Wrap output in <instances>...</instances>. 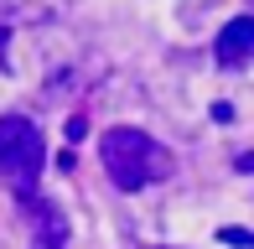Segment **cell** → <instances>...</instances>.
I'll use <instances>...</instances> for the list:
<instances>
[{
    "label": "cell",
    "mask_w": 254,
    "mask_h": 249,
    "mask_svg": "<svg viewBox=\"0 0 254 249\" xmlns=\"http://www.w3.org/2000/svg\"><path fill=\"white\" fill-rule=\"evenodd\" d=\"M99 161L104 172H109V182L120 192H140L151 182H166L171 172H177V156L166 151V145H156L145 130H104L99 140Z\"/></svg>",
    "instance_id": "obj_1"
},
{
    "label": "cell",
    "mask_w": 254,
    "mask_h": 249,
    "mask_svg": "<svg viewBox=\"0 0 254 249\" xmlns=\"http://www.w3.org/2000/svg\"><path fill=\"white\" fill-rule=\"evenodd\" d=\"M47 172V140L26 115H5L0 120V182L26 202H37V182Z\"/></svg>",
    "instance_id": "obj_2"
},
{
    "label": "cell",
    "mask_w": 254,
    "mask_h": 249,
    "mask_svg": "<svg viewBox=\"0 0 254 249\" xmlns=\"http://www.w3.org/2000/svg\"><path fill=\"white\" fill-rule=\"evenodd\" d=\"M213 58L223 62V67H244V62L254 58V16H234L223 31H218Z\"/></svg>",
    "instance_id": "obj_3"
},
{
    "label": "cell",
    "mask_w": 254,
    "mask_h": 249,
    "mask_svg": "<svg viewBox=\"0 0 254 249\" xmlns=\"http://www.w3.org/2000/svg\"><path fill=\"white\" fill-rule=\"evenodd\" d=\"M239 172H254V156H239Z\"/></svg>",
    "instance_id": "obj_7"
},
{
    "label": "cell",
    "mask_w": 254,
    "mask_h": 249,
    "mask_svg": "<svg viewBox=\"0 0 254 249\" xmlns=\"http://www.w3.org/2000/svg\"><path fill=\"white\" fill-rule=\"evenodd\" d=\"M26 218H31V229H37V249H63L67 244V218H63V208H57L52 197L26 202Z\"/></svg>",
    "instance_id": "obj_4"
},
{
    "label": "cell",
    "mask_w": 254,
    "mask_h": 249,
    "mask_svg": "<svg viewBox=\"0 0 254 249\" xmlns=\"http://www.w3.org/2000/svg\"><path fill=\"white\" fill-rule=\"evenodd\" d=\"M223 244H244V249H254V234H249V229H223Z\"/></svg>",
    "instance_id": "obj_6"
},
{
    "label": "cell",
    "mask_w": 254,
    "mask_h": 249,
    "mask_svg": "<svg viewBox=\"0 0 254 249\" xmlns=\"http://www.w3.org/2000/svg\"><path fill=\"white\" fill-rule=\"evenodd\" d=\"M67 145H78V140H83V135H88V115H73V120H67Z\"/></svg>",
    "instance_id": "obj_5"
}]
</instances>
